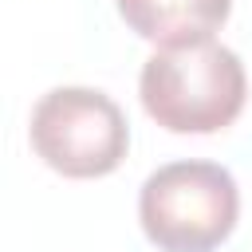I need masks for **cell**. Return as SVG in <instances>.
Returning <instances> with one entry per match:
<instances>
[{
    "instance_id": "2",
    "label": "cell",
    "mask_w": 252,
    "mask_h": 252,
    "mask_svg": "<svg viewBox=\"0 0 252 252\" xmlns=\"http://www.w3.org/2000/svg\"><path fill=\"white\" fill-rule=\"evenodd\" d=\"M236 177L217 161H169L138 193V220L161 252H213L236 228Z\"/></svg>"
},
{
    "instance_id": "1",
    "label": "cell",
    "mask_w": 252,
    "mask_h": 252,
    "mask_svg": "<svg viewBox=\"0 0 252 252\" xmlns=\"http://www.w3.org/2000/svg\"><path fill=\"white\" fill-rule=\"evenodd\" d=\"M138 94L146 114L173 134H213L244 110L248 79L232 47L217 39L161 47L142 63Z\"/></svg>"
},
{
    "instance_id": "3",
    "label": "cell",
    "mask_w": 252,
    "mask_h": 252,
    "mask_svg": "<svg viewBox=\"0 0 252 252\" xmlns=\"http://www.w3.org/2000/svg\"><path fill=\"white\" fill-rule=\"evenodd\" d=\"M32 146L63 177H102L122 165L130 126L118 102L94 87H55L32 110Z\"/></svg>"
},
{
    "instance_id": "4",
    "label": "cell",
    "mask_w": 252,
    "mask_h": 252,
    "mask_svg": "<svg viewBox=\"0 0 252 252\" xmlns=\"http://www.w3.org/2000/svg\"><path fill=\"white\" fill-rule=\"evenodd\" d=\"M118 16L142 39L158 47H185L213 39V32L228 20L232 0H114Z\"/></svg>"
}]
</instances>
